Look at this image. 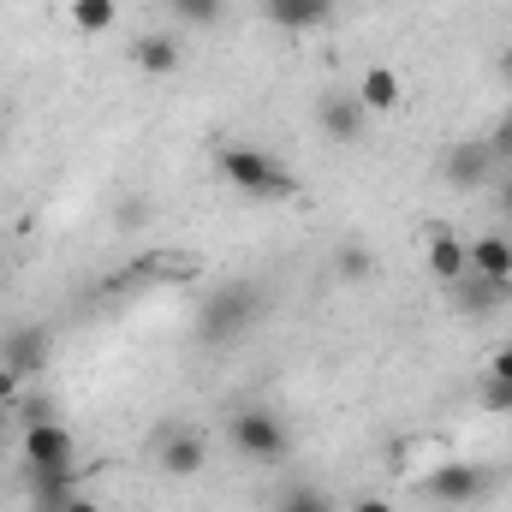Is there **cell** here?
I'll return each instance as SVG.
<instances>
[{"mask_svg": "<svg viewBox=\"0 0 512 512\" xmlns=\"http://www.w3.org/2000/svg\"><path fill=\"white\" fill-rule=\"evenodd\" d=\"M131 66L149 72V78H167V72H179V42H173L167 30H143V36L131 42Z\"/></svg>", "mask_w": 512, "mask_h": 512, "instance_id": "8fae6325", "label": "cell"}, {"mask_svg": "<svg viewBox=\"0 0 512 512\" xmlns=\"http://www.w3.org/2000/svg\"><path fill=\"white\" fill-rule=\"evenodd\" d=\"M483 405L489 411H512V382H489L483 387Z\"/></svg>", "mask_w": 512, "mask_h": 512, "instance_id": "7402d4cb", "label": "cell"}, {"mask_svg": "<svg viewBox=\"0 0 512 512\" xmlns=\"http://www.w3.org/2000/svg\"><path fill=\"white\" fill-rule=\"evenodd\" d=\"M256 316H262V292H256L251 280H233L227 292H215V298L203 304L197 334H203L209 346H227V340H239V334L251 328Z\"/></svg>", "mask_w": 512, "mask_h": 512, "instance_id": "3957f363", "label": "cell"}, {"mask_svg": "<svg viewBox=\"0 0 512 512\" xmlns=\"http://www.w3.org/2000/svg\"><path fill=\"white\" fill-rule=\"evenodd\" d=\"M501 72H507V78H512V48H507V60H501Z\"/></svg>", "mask_w": 512, "mask_h": 512, "instance_id": "83f0119b", "label": "cell"}, {"mask_svg": "<svg viewBox=\"0 0 512 512\" xmlns=\"http://www.w3.org/2000/svg\"><path fill=\"white\" fill-rule=\"evenodd\" d=\"M495 209L512 221V167H507V173H495Z\"/></svg>", "mask_w": 512, "mask_h": 512, "instance_id": "cb8c5ba5", "label": "cell"}, {"mask_svg": "<svg viewBox=\"0 0 512 512\" xmlns=\"http://www.w3.org/2000/svg\"><path fill=\"white\" fill-rule=\"evenodd\" d=\"M215 167H221V179H227V185H239V191L256 197V203H280V197H292V191H298V185H292V173H286L268 149L227 143V149L215 155Z\"/></svg>", "mask_w": 512, "mask_h": 512, "instance_id": "6da1fadb", "label": "cell"}, {"mask_svg": "<svg viewBox=\"0 0 512 512\" xmlns=\"http://www.w3.org/2000/svg\"><path fill=\"white\" fill-rule=\"evenodd\" d=\"M429 274H435L441 286H453V280H465V274H471V251H465V239H459V233H447V227H435V233H429Z\"/></svg>", "mask_w": 512, "mask_h": 512, "instance_id": "30bf717a", "label": "cell"}, {"mask_svg": "<svg viewBox=\"0 0 512 512\" xmlns=\"http://www.w3.org/2000/svg\"><path fill=\"white\" fill-rule=\"evenodd\" d=\"M262 18L286 36H304V30H322L334 18V0H262Z\"/></svg>", "mask_w": 512, "mask_h": 512, "instance_id": "9c48e42d", "label": "cell"}, {"mask_svg": "<svg viewBox=\"0 0 512 512\" xmlns=\"http://www.w3.org/2000/svg\"><path fill=\"white\" fill-rule=\"evenodd\" d=\"M167 12L179 24H191V30H215L227 18V0H167Z\"/></svg>", "mask_w": 512, "mask_h": 512, "instance_id": "ac0fdd59", "label": "cell"}, {"mask_svg": "<svg viewBox=\"0 0 512 512\" xmlns=\"http://www.w3.org/2000/svg\"><path fill=\"white\" fill-rule=\"evenodd\" d=\"M227 441H233V453L251 459V465H280V459L292 453V429H286L280 411H268V405H239L233 423H227Z\"/></svg>", "mask_w": 512, "mask_h": 512, "instance_id": "7a4b0ae2", "label": "cell"}, {"mask_svg": "<svg viewBox=\"0 0 512 512\" xmlns=\"http://www.w3.org/2000/svg\"><path fill=\"white\" fill-rule=\"evenodd\" d=\"M36 512H66V507H36Z\"/></svg>", "mask_w": 512, "mask_h": 512, "instance_id": "f1b7e54d", "label": "cell"}, {"mask_svg": "<svg viewBox=\"0 0 512 512\" xmlns=\"http://www.w3.org/2000/svg\"><path fill=\"white\" fill-rule=\"evenodd\" d=\"M507 286H512V280H489V274H465V280H453L447 292L459 298V310H465V316H489V310H501Z\"/></svg>", "mask_w": 512, "mask_h": 512, "instance_id": "7c38bea8", "label": "cell"}, {"mask_svg": "<svg viewBox=\"0 0 512 512\" xmlns=\"http://www.w3.org/2000/svg\"><path fill=\"white\" fill-rule=\"evenodd\" d=\"M66 18H72L84 36H102V30H114L120 0H72V6H66Z\"/></svg>", "mask_w": 512, "mask_h": 512, "instance_id": "e0dca14e", "label": "cell"}, {"mask_svg": "<svg viewBox=\"0 0 512 512\" xmlns=\"http://www.w3.org/2000/svg\"><path fill=\"white\" fill-rule=\"evenodd\" d=\"M352 96L364 102V114H393L399 108V72L393 66H364Z\"/></svg>", "mask_w": 512, "mask_h": 512, "instance_id": "4fadbf2b", "label": "cell"}, {"mask_svg": "<svg viewBox=\"0 0 512 512\" xmlns=\"http://www.w3.org/2000/svg\"><path fill=\"white\" fill-rule=\"evenodd\" d=\"M495 173H501V161H495L489 137H483V143H459V149L441 155V179H447L453 191H483V185H495Z\"/></svg>", "mask_w": 512, "mask_h": 512, "instance_id": "5b68a950", "label": "cell"}, {"mask_svg": "<svg viewBox=\"0 0 512 512\" xmlns=\"http://www.w3.org/2000/svg\"><path fill=\"white\" fill-rule=\"evenodd\" d=\"M274 512H334V501H328L322 489H304V483H298V489H286V495H280V507H274Z\"/></svg>", "mask_w": 512, "mask_h": 512, "instance_id": "d6986e66", "label": "cell"}, {"mask_svg": "<svg viewBox=\"0 0 512 512\" xmlns=\"http://www.w3.org/2000/svg\"><path fill=\"white\" fill-rule=\"evenodd\" d=\"M72 483H78V459H72V465H30V495H36V507H66V501H72Z\"/></svg>", "mask_w": 512, "mask_h": 512, "instance_id": "5bb4252c", "label": "cell"}, {"mask_svg": "<svg viewBox=\"0 0 512 512\" xmlns=\"http://www.w3.org/2000/svg\"><path fill=\"white\" fill-rule=\"evenodd\" d=\"M18 447H24V465H72V459H78V441H72V429H66L60 417L24 423Z\"/></svg>", "mask_w": 512, "mask_h": 512, "instance_id": "8992f818", "label": "cell"}, {"mask_svg": "<svg viewBox=\"0 0 512 512\" xmlns=\"http://www.w3.org/2000/svg\"><path fill=\"white\" fill-rule=\"evenodd\" d=\"M155 465H161L167 477H197V471L209 465V441H203L197 429H167V435L155 441Z\"/></svg>", "mask_w": 512, "mask_h": 512, "instance_id": "52a82bcc", "label": "cell"}, {"mask_svg": "<svg viewBox=\"0 0 512 512\" xmlns=\"http://www.w3.org/2000/svg\"><path fill=\"white\" fill-rule=\"evenodd\" d=\"M18 382H24V376H18L12 364H0V405H18Z\"/></svg>", "mask_w": 512, "mask_h": 512, "instance_id": "603a6c76", "label": "cell"}, {"mask_svg": "<svg viewBox=\"0 0 512 512\" xmlns=\"http://www.w3.org/2000/svg\"><path fill=\"white\" fill-rule=\"evenodd\" d=\"M66 512H102V507H96L90 495H72V501H66Z\"/></svg>", "mask_w": 512, "mask_h": 512, "instance_id": "4316f807", "label": "cell"}, {"mask_svg": "<svg viewBox=\"0 0 512 512\" xmlns=\"http://www.w3.org/2000/svg\"><path fill=\"white\" fill-rule=\"evenodd\" d=\"M316 126L328 131L334 143H358V137H364V126H370V114H364V102H358L352 90H334V96H322Z\"/></svg>", "mask_w": 512, "mask_h": 512, "instance_id": "ba28073f", "label": "cell"}, {"mask_svg": "<svg viewBox=\"0 0 512 512\" xmlns=\"http://www.w3.org/2000/svg\"><path fill=\"white\" fill-rule=\"evenodd\" d=\"M489 489H495V471H489V465H465V459L429 471V483H423V495L441 501V507H471V501H483Z\"/></svg>", "mask_w": 512, "mask_h": 512, "instance_id": "277c9868", "label": "cell"}, {"mask_svg": "<svg viewBox=\"0 0 512 512\" xmlns=\"http://www.w3.org/2000/svg\"><path fill=\"white\" fill-rule=\"evenodd\" d=\"M489 382H512V346L495 352V370H489Z\"/></svg>", "mask_w": 512, "mask_h": 512, "instance_id": "d4e9b609", "label": "cell"}, {"mask_svg": "<svg viewBox=\"0 0 512 512\" xmlns=\"http://www.w3.org/2000/svg\"><path fill=\"white\" fill-rule=\"evenodd\" d=\"M6 364H12L18 376H36V370L48 364V328H12V334H6Z\"/></svg>", "mask_w": 512, "mask_h": 512, "instance_id": "9a60e30c", "label": "cell"}, {"mask_svg": "<svg viewBox=\"0 0 512 512\" xmlns=\"http://www.w3.org/2000/svg\"><path fill=\"white\" fill-rule=\"evenodd\" d=\"M489 149H495V161H507V167H512V114L501 120V126H495V137H489Z\"/></svg>", "mask_w": 512, "mask_h": 512, "instance_id": "44dd1931", "label": "cell"}, {"mask_svg": "<svg viewBox=\"0 0 512 512\" xmlns=\"http://www.w3.org/2000/svg\"><path fill=\"white\" fill-rule=\"evenodd\" d=\"M465 251H471V274L512 280V239H507V233H483V239H471Z\"/></svg>", "mask_w": 512, "mask_h": 512, "instance_id": "2e32d148", "label": "cell"}, {"mask_svg": "<svg viewBox=\"0 0 512 512\" xmlns=\"http://www.w3.org/2000/svg\"><path fill=\"white\" fill-rule=\"evenodd\" d=\"M352 512H393V507H387L382 495H364V501H358V507H352Z\"/></svg>", "mask_w": 512, "mask_h": 512, "instance_id": "484cf974", "label": "cell"}, {"mask_svg": "<svg viewBox=\"0 0 512 512\" xmlns=\"http://www.w3.org/2000/svg\"><path fill=\"white\" fill-rule=\"evenodd\" d=\"M370 268H376V262H370L364 245H346V251H340V274H346V280H364Z\"/></svg>", "mask_w": 512, "mask_h": 512, "instance_id": "ffe728a7", "label": "cell"}]
</instances>
